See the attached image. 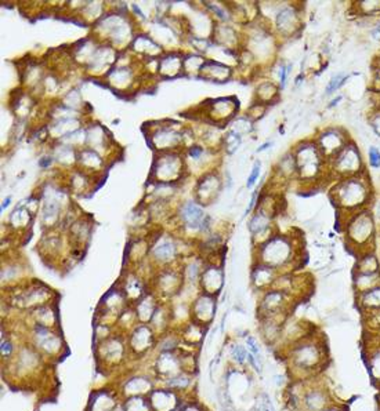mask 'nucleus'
<instances>
[{
  "label": "nucleus",
  "instance_id": "nucleus-49",
  "mask_svg": "<svg viewBox=\"0 0 380 411\" xmlns=\"http://www.w3.org/2000/svg\"><path fill=\"white\" fill-rule=\"evenodd\" d=\"M375 67H376V68H380V54L378 56V58L375 60Z\"/></svg>",
  "mask_w": 380,
  "mask_h": 411
},
{
  "label": "nucleus",
  "instance_id": "nucleus-10",
  "mask_svg": "<svg viewBox=\"0 0 380 411\" xmlns=\"http://www.w3.org/2000/svg\"><path fill=\"white\" fill-rule=\"evenodd\" d=\"M127 352V341H123L119 336L104 338L101 345L97 346V358L107 366H116L123 362Z\"/></svg>",
  "mask_w": 380,
  "mask_h": 411
},
{
  "label": "nucleus",
  "instance_id": "nucleus-5",
  "mask_svg": "<svg viewBox=\"0 0 380 411\" xmlns=\"http://www.w3.org/2000/svg\"><path fill=\"white\" fill-rule=\"evenodd\" d=\"M298 259V249L292 237L285 235H272L265 243L258 246L256 262L268 265L279 273L284 268L292 265Z\"/></svg>",
  "mask_w": 380,
  "mask_h": 411
},
{
  "label": "nucleus",
  "instance_id": "nucleus-33",
  "mask_svg": "<svg viewBox=\"0 0 380 411\" xmlns=\"http://www.w3.org/2000/svg\"><path fill=\"white\" fill-rule=\"evenodd\" d=\"M368 164L374 170H380V150L378 147H369V150H368Z\"/></svg>",
  "mask_w": 380,
  "mask_h": 411
},
{
  "label": "nucleus",
  "instance_id": "nucleus-29",
  "mask_svg": "<svg viewBox=\"0 0 380 411\" xmlns=\"http://www.w3.org/2000/svg\"><path fill=\"white\" fill-rule=\"evenodd\" d=\"M347 79H348V75H347V74H343V72H339V74L332 76L331 80H329V83L327 84L325 94H327V96H331V94L336 93V91L342 87L343 84L346 83Z\"/></svg>",
  "mask_w": 380,
  "mask_h": 411
},
{
  "label": "nucleus",
  "instance_id": "nucleus-15",
  "mask_svg": "<svg viewBox=\"0 0 380 411\" xmlns=\"http://www.w3.org/2000/svg\"><path fill=\"white\" fill-rule=\"evenodd\" d=\"M194 323L206 329L212 323L216 315V299L215 296L205 294L203 299H198L192 309Z\"/></svg>",
  "mask_w": 380,
  "mask_h": 411
},
{
  "label": "nucleus",
  "instance_id": "nucleus-14",
  "mask_svg": "<svg viewBox=\"0 0 380 411\" xmlns=\"http://www.w3.org/2000/svg\"><path fill=\"white\" fill-rule=\"evenodd\" d=\"M279 275L281 273L277 269H274V268H271L268 265H265V263L256 262L253 265V268H252L251 282H252V286L256 290L265 293L267 290L274 287V285H275V282H277Z\"/></svg>",
  "mask_w": 380,
  "mask_h": 411
},
{
  "label": "nucleus",
  "instance_id": "nucleus-18",
  "mask_svg": "<svg viewBox=\"0 0 380 411\" xmlns=\"http://www.w3.org/2000/svg\"><path fill=\"white\" fill-rule=\"evenodd\" d=\"M353 290L355 294L364 293L367 290H371L380 285V272L376 273H361V272H353L351 278Z\"/></svg>",
  "mask_w": 380,
  "mask_h": 411
},
{
  "label": "nucleus",
  "instance_id": "nucleus-3",
  "mask_svg": "<svg viewBox=\"0 0 380 411\" xmlns=\"http://www.w3.org/2000/svg\"><path fill=\"white\" fill-rule=\"evenodd\" d=\"M342 230L347 247L357 254L376 252L378 223L372 209H364L355 213L343 214Z\"/></svg>",
  "mask_w": 380,
  "mask_h": 411
},
{
  "label": "nucleus",
  "instance_id": "nucleus-47",
  "mask_svg": "<svg viewBox=\"0 0 380 411\" xmlns=\"http://www.w3.org/2000/svg\"><path fill=\"white\" fill-rule=\"evenodd\" d=\"M8 204H10V197H7V199L3 202V204H1V211H3Z\"/></svg>",
  "mask_w": 380,
  "mask_h": 411
},
{
  "label": "nucleus",
  "instance_id": "nucleus-32",
  "mask_svg": "<svg viewBox=\"0 0 380 411\" xmlns=\"http://www.w3.org/2000/svg\"><path fill=\"white\" fill-rule=\"evenodd\" d=\"M256 409H258V411H275L274 403H272V400H271L268 393L260 392V395L258 398V402H256Z\"/></svg>",
  "mask_w": 380,
  "mask_h": 411
},
{
  "label": "nucleus",
  "instance_id": "nucleus-28",
  "mask_svg": "<svg viewBox=\"0 0 380 411\" xmlns=\"http://www.w3.org/2000/svg\"><path fill=\"white\" fill-rule=\"evenodd\" d=\"M167 389H172V391H176V389H186L191 385V375L187 374H179L176 377H172L169 379L165 381Z\"/></svg>",
  "mask_w": 380,
  "mask_h": 411
},
{
  "label": "nucleus",
  "instance_id": "nucleus-41",
  "mask_svg": "<svg viewBox=\"0 0 380 411\" xmlns=\"http://www.w3.org/2000/svg\"><path fill=\"white\" fill-rule=\"evenodd\" d=\"M371 35H372V38L375 39V40L380 41V18H378V21L375 22L374 28L371 30Z\"/></svg>",
  "mask_w": 380,
  "mask_h": 411
},
{
  "label": "nucleus",
  "instance_id": "nucleus-17",
  "mask_svg": "<svg viewBox=\"0 0 380 411\" xmlns=\"http://www.w3.org/2000/svg\"><path fill=\"white\" fill-rule=\"evenodd\" d=\"M224 285V275L220 266H210L205 270L202 276V286L205 287V293L209 296L219 294Z\"/></svg>",
  "mask_w": 380,
  "mask_h": 411
},
{
  "label": "nucleus",
  "instance_id": "nucleus-43",
  "mask_svg": "<svg viewBox=\"0 0 380 411\" xmlns=\"http://www.w3.org/2000/svg\"><path fill=\"white\" fill-rule=\"evenodd\" d=\"M256 200H258V193H255V195L252 196V199H251V203H249V206H248V209H246V216H248V214H251V211L255 209Z\"/></svg>",
  "mask_w": 380,
  "mask_h": 411
},
{
  "label": "nucleus",
  "instance_id": "nucleus-22",
  "mask_svg": "<svg viewBox=\"0 0 380 411\" xmlns=\"http://www.w3.org/2000/svg\"><path fill=\"white\" fill-rule=\"evenodd\" d=\"M353 7L355 8V14L360 17L367 18H380V0H364V1H354Z\"/></svg>",
  "mask_w": 380,
  "mask_h": 411
},
{
  "label": "nucleus",
  "instance_id": "nucleus-30",
  "mask_svg": "<svg viewBox=\"0 0 380 411\" xmlns=\"http://www.w3.org/2000/svg\"><path fill=\"white\" fill-rule=\"evenodd\" d=\"M245 346L248 349V352H251L253 356H256L259 360H263L262 356V351H260V345L258 338L253 336H248L245 338Z\"/></svg>",
  "mask_w": 380,
  "mask_h": 411
},
{
  "label": "nucleus",
  "instance_id": "nucleus-45",
  "mask_svg": "<svg viewBox=\"0 0 380 411\" xmlns=\"http://www.w3.org/2000/svg\"><path fill=\"white\" fill-rule=\"evenodd\" d=\"M201 152H202L201 148H192V150H191V155H192V156H195V157H198Z\"/></svg>",
  "mask_w": 380,
  "mask_h": 411
},
{
  "label": "nucleus",
  "instance_id": "nucleus-1",
  "mask_svg": "<svg viewBox=\"0 0 380 411\" xmlns=\"http://www.w3.org/2000/svg\"><path fill=\"white\" fill-rule=\"evenodd\" d=\"M328 359L327 341L319 333H308L285 348V360L292 381H307L318 377Z\"/></svg>",
  "mask_w": 380,
  "mask_h": 411
},
{
  "label": "nucleus",
  "instance_id": "nucleus-2",
  "mask_svg": "<svg viewBox=\"0 0 380 411\" xmlns=\"http://www.w3.org/2000/svg\"><path fill=\"white\" fill-rule=\"evenodd\" d=\"M331 199L341 214H350L364 209H369L375 200L374 187L368 171L336 180L331 188Z\"/></svg>",
  "mask_w": 380,
  "mask_h": 411
},
{
  "label": "nucleus",
  "instance_id": "nucleus-48",
  "mask_svg": "<svg viewBox=\"0 0 380 411\" xmlns=\"http://www.w3.org/2000/svg\"><path fill=\"white\" fill-rule=\"evenodd\" d=\"M270 145H271V143H266V144H263V145H262V147L258 150V152H262V150H267Z\"/></svg>",
  "mask_w": 380,
  "mask_h": 411
},
{
  "label": "nucleus",
  "instance_id": "nucleus-24",
  "mask_svg": "<svg viewBox=\"0 0 380 411\" xmlns=\"http://www.w3.org/2000/svg\"><path fill=\"white\" fill-rule=\"evenodd\" d=\"M123 411H152L148 396L127 398L122 406Z\"/></svg>",
  "mask_w": 380,
  "mask_h": 411
},
{
  "label": "nucleus",
  "instance_id": "nucleus-9",
  "mask_svg": "<svg viewBox=\"0 0 380 411\" xmlns=\"http://www.w3.org/2000/svg\"><path fill=\"white\" fill-rule=\"evenodd\" d=\"M314 141L324 157L329 162L351 141V138L347 130L341 126H332L321 130Z\"/></svg>",
  "mask_w": 380,
  "mask_h": 411
},
{
  "label": "nucleus",
  "instance_id": "nucleus-21",
  "mask_svg": "<svg viewBox=\"0 0 380 411\" xmlns=\"http://www.w3.org/2000/svg\"><path fill=\"white\" fill-rule=\"evenodd\" d=\"M127 391L129 398L132 396H148L152 392L151 382L147 377H133L125 384V392Z\"/></svg>",
  "mask_w": 380,
  "mask_h": 411
},
{
  "label": "nucleus",
  "instance_id": "nucleus-16",
  "mask_svg": "<svg viewBox=\"0 0 380 411\" xmlns=\"http://www.w3.org/2000/svg\"><path fill=\"white\" fill-rule=\"evenodd\" d=\"M152 411H173L180 406L175 391L172 389H153L148 395Z\"/></svg>",
  "mask_w": 380,
  "mask_h": 411
},
{
  "label": "nucleus",
  "instance_id": "nucleus-44",
  "mask_svg": "<svg viewBox=\"0 0 380 411\" xmlns=\"http://www.w3.org/2000/svg\"><path fill=\"white\" fill-rule=\"evenodd\" d=\"M274 381H275V385H277L278 388L284 386V384H285V379H284L282 375H275V377H274Z\"/></svg>",
  "mask_w": 380,
  "mask_h": 411
},
{
  "label": "nucleus",
  "instance_id": "nucleus-50",
  "mask_svg": "<svg viewBox=\"0 0 380 411\" xmlns=\"http://www.w3.org/2000/svg\"><path fill=\"white\" fill-rule=\"evenodd\" d=\"M379 101H380V96H379ZM378 108H380V103L378 104Z\"/></svg>",
  "mask_w": 380,
  "mask_h": 411
},
{
  "label": "nucleus",
  "instance_id": "nucleus-25",
  "mask_svg": "<svg viewBox=\"0 0 380 411\" xmlns=\"http://www.w3.org/2000/svg\"><path fill=\"white\" fill-rule=\"evenodd\" d=\"M256 96H258V100L260 101L259 104H262V105L263 104H268L274 98H277V96H278V87L272 81H265V83H262L258 87Z\"/></svg>",
  "mask_w": 380,
  "mask_h": 411
},
{
  "label": "nucleus",
  "instance_id": "nucleus-27",
  "mask_svg": "<svg viewBox=\"0 0 380 411\" xmlns=\"http://www.w3.org/2000/svg\"><path fill=\"white\" fill-rule=\"evenodd\" d=\"M229 356L231 360L234 362L235 366H245L248 363V349L246 346L238 344V342H232L229 345Z\"/></svg>",
  "mask_w": 380,
  "mask_h": 411
},
{
  "label": "nucleus",
  "instance_id": "nucleus-7",
  "mask_svg": "<svg viewBox=\"0 0 380 411\" xmlns=\"http://www.w3.org/2000/svg\"><path fill=\"white\" fill-rule=\"evenodd\" d=\"M293 297L288 293L270 289L263 293L258 306V316L259 319H281L286 320L289 311L293 308Z\"/></svg>",
  "mask_w": 380,
  "mask_h": 411
},
{
  "label": "nucleus",
  "instance_id": "nucleus-39",
  "mask_svg": "<svg viewBox=\"0 0 380 411\" xmlns=\"http://www.w3.org/2000/svg\"><path fill=\"white\" fill-rule=\"evenodd\" d=\"M321 411H348L347 410V406L346 405H343L341 402H335L334 405H331V406H328V407H325L324 410Z\"/></svg>",
  "mask_w": 380,
  "mask_h": 411
},
{
  "label": "nucleus",
  "instance_id": "nucleus-20",
  "mask_svg": "<svg viewBox=\"0 0 380 411\" xmlns=\"http://www.w3.org/2000/svg\"><path fill=\"white\" fill-rule=\"evenodd\" d=\"M353 272H361V273L380 272V257L376 254V252H368V253L360 254L357 257Z\"/></svg>",
  "mask_w": 380,
  "mask_h": 411
},
{
  "label": "nucleus",
  "instance_id": "nucleus-36",
  "mask_svg": "<svg viewBox=\"0 0 380 411\" xmlns=\"http://www.w3.org/2000/svg\"><path fill=\"white\" fill-rule=\"evenodd\" d=\"M260 167H262V163H260V162H256V163H255V166H253V170H252L251 176L248 177L246 187H255V184L258 183V180H259V177H260V171H262V169H260Z\"/></svg>",
  "mask_w": 380,
  "mask_h": 411
},
{
  "label": "nucleus",
  "instance_id": "nucleus-35",
  "mask_svg": "<svg viewBox=\"0 0 380 411\" xmlns=\"http://www.w3.org/2000/svg\"><path fill=\"white\" fill-rule=\"evenodd\" d=\"M368 122H369V126L374 130V133L380 137V108L376 107V110L371 112L369 117H368Z\"/></svg>",
  "mask_w": 380,
  "mask_h": 411
},
{
  "label": "nucleus",
  "instance_id": "nucleus-46",
  "mask_svg": "<svg viewBox=\"0 0 380 411\" xmlns=\"http://www.w3.org/2000/svg\"><path fill=\"white\" fill-rule=\"evenodd\" d=\"M50 163H51V159H46V160H42V162H40V166H42V167H46V166L50 164Z\"/></svg>",
  "mask_w": 380,
  "mask_h": 411
},
{
  "label": "nucleus",
  "instance_id": "nucleus-51",
  "mask_svg": "<svg viewBox=\"0 0 380 411\" xmlns=\"http://www.w3.org/2000/svg\"><path fill=\"white\" fill-rule=\"evenodd\" d=\"M379 389H380V388H379Z\"/></svg>",
  "mask_w": 380,
  "mask_h": 411
},
{
  "label": "nucleus",
  "instance_id": "nucleus-11",
  "mask_svg": "<svg viewBox=\"0 0 380 411\" xmlns=\"http://www.w3.org/2000/svg\"><path fill=\"white\" fill-rule=\"evenodd\" d=\"M127 349L134 356H144L155 346V334L146 325H139L127 337Z\"/></svg>",
  "mask_w": 380,
  "mask_h": 411
},
{
  "label": "nucleus",
  "instance_id": "nucleus-31",
  "mask_svg": "<svg viewBox=\"0 0 380 411\" xmlns=\"http://www.w3.org/2000/svg\"><path fill=\"white\" fill-rule=\"evenodd\" d=\"M224 144H226V150H227L228 153H234L241 144V136L231 130L224 138Z\"/></svg>",
  "mask_w": 380,
  "mask_h": 411
},
{
  "label": "nucleus",
  "instance_id": "nucleus-26",
  "mask_svg": "<svg viewBox=\"0 0 380 411\" xmlns=\"http://www.w3.org/2000/svg\"><path fill=\"white\" fill-rule=\"evenodd\" d=\"M362 322H364L365 333L380 334V309L362 313Z\"/></svg>",
  "mask_w": 380,
  "mask_h": 411
},
{
  "label": "nucleus",
  "instance_id": "nucleus-12",
  "mask_svg": "<svg viewBox=\"0 0 380 411\" xmlns=\"http://www.w3.org/2000/svg\"><path fill=\"white\" fill-rule=\"evenodd\" d=\"M275 27L282 37L293 35L300 27V14L293 6H284L275 14Z\"/></svg>",
  "mask_w": 380,
  "mask_h": 411
},
{
  "label": "nucleus",
  "instance_id": "nucleus-19",
  "mask_svg": "<svg viewBox=\"0 0 380 411\" xmlns=\"http://www.w3.org/2000/svg\"><path fill=\"white\" fill-rule=\"evenodd\" d=\"M355 302L361 313L380 309V285L371 290L355 294Z\"/></svg>",
  "mask_w": 380,
  "mask_h": 411
},
{
  "label": "nucleus",
  "instance_id": "nucleus-37",
  "mask_svg": "<svg viewBox=\"0 0 380 411\" xmlns=\"http://www.w3.org/2000/svg\"><path fill=\"white\" fill-rule=\"evenodd\" d=\"M369 89H371L372 93L380 96V68L374 67V72H372V77H371Z\"/></svg>",
  "mask_w": 380,
  "mask_h": 411
},
{
  "label": "nucleus",
  "instance_id": "nucleus-40",
  "mask_svg": "<svg viewBox=\"0 0 380 411\" xmlns=\"http://www.w3.org/2000/svg\"><path fill=\"white\" fill-rule=\"evenodd\" d=\"M180 411H206L205 407L199 406L198 403H190V405H186V406H182Z\"/></svg>",
  "mask_w": 380,
  "mask_h": 411
},
{
  "label": "nucleus",
  "instance_id": "nucleus-4",
  "mask_svg": "<svg viewBox=\"0 0 380 411\" xmlns=\"http://www.w3.org/2000/svg\"><path fill=\"white\" fill-rule=\"evenodd\" d=\"M298 178L304 183H317L328 174V160L324 157L315 141L300 143L293 150Z\"/></svg>",
  "mask_w": 380,
  "mask_h": 411
},
{
  "label": "nucleus",
  "instance_id": "nucleus-13",
  "mask_svg": "<svg viewBox=\"0 0 380 411\" xmlns=\"http://www.w3.org/2000/svg\"><path fill=\"white\" fill-rule=\"evenodd\" d=\"M365 362L374 384L380 388V337L367 333Z\"/></svg>",
  "mask_w": 380,
  "mask_h": 411
},
{
  "label": "nucleus",
  "instance_id": "nucleus-8",
  "mask_svg": "<svg viewBox=\"0 0 380 411\" xmlns=\"http://www.w3.org/2000/svg\"><path fill=\"white\" fill-rule=\"evenodd\" d=\"M336 400L331 389L317 377L303 381L300 411H321Z\"/></svg>",
  "mask_w": 380,
  "mask_h": 411
},
{
  "label": "nucleus",
  "instance_id": "nucleus-23",
  "mask_svg": "<svg viewBox=\"0 0 380 411\" xmlns=\"http://www.w3.org/2000/svg\"><path fill=\"white\" fill-rule=\"evenodd\" d=\"M183 218L187 224L190 225L191 228H199L201 225L203 224L205 214L202 213V210L196 204L189 203L183 209Z\"/></svg>",
  "mask_w": 380,
  "mask_h": 411
},
{
  "label": "nucleus",
  "instance_id": "nucleus-42",
  "mask_svg": "<svg viewBox=\"0 0 380 411\" xmlns=\"http://www.w3.org/2000/svg\"><path fill=\"white\" fill-rule=\"evenodd\" d=\"M372 213H374V216H375V220H376V223H380V197L376 199V202H375V206H374V210H372Z\"/></svg>",
  "mask_w": 380,
  "mask_h": 411
},
{
  "label": "nucleus",
  "instance_id": "nucleus-38",
  "mask_svg": "<svg viewBox=\"0 0 380 411\" xmlns=\"http://www.w3.org/2000/svg\"><path fill=\"white\" fill-rule=\"evenodd\" d=\"M291 72V65H281L279 68V87L284 89L286 84V77Z\"/></svg>",
  "mask_w": 380,
  "mask_h": 411
},
{
  "label": "nucleus",
  "instance_id": "nucleus-6",
  "mask_svg": "<svg viewBox=\"0 0 380 411\" xmlns=\"http://www.w3.org/2000/svg\"><path fill=\"white\" fill-rule=\"evenodd\" d=\"M365 171V160L361 150L353 140L332 160L328 162V174L335 181L360 176Z\"/></svg>",
  "mask_w": 380,
  "mask_h": 411
},
{
  "label": "nucleus",
  "instance_id": "nucleus-34",
  "mask_svg": "<svg viewBox=\"0 0 380 411\" xmlns=\"http://www.w3.org/2000/svg\"><path fill=\"white\" fill-rule=\"evenodd\" d=\"M13 353H14V344H13V341L8 337L1 338V356H3V359H6V360L11 359L13 358Z\"/></svg>",
  "mask_w": 380,
  "mask_h": 411
}]
</instances>
